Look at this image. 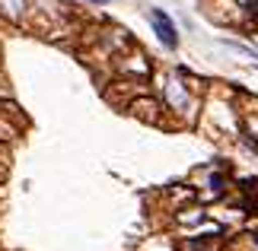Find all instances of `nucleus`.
Masks as SVG:
<instances>
[{
    "label": "nucleus",
    "mask_w": 258,
    "mask_h": 251,
    "mask_svg": "<svg viewBox=\"0 0 258 251\" xmlns=\"http://www.w3.org/2000/svg\"><path fill=\"white\" fill-rule=\"evenodd\" d=\"M150 23H153V32L160 35V42L166 48H175L178 45V38H175V26H172V19L163 13V10H150Z\"/></svg>",
    "instance_id": "nucleus-1"
},
{
    "label": "nucleus",
    "mask_w": 258,
    "mask_h": 251,
    "mask_svg": "<svg viewBox=\"0 0 258 251\" xmlns=\"http://www.w3.org/2000/svg\"><path fill=\"white\" fill-rule=\"evenodd\" d=\"M255 238H258V232H255Z\"/></svg>",
    "instance_id": "nucleus-2"
}]
</instances>
